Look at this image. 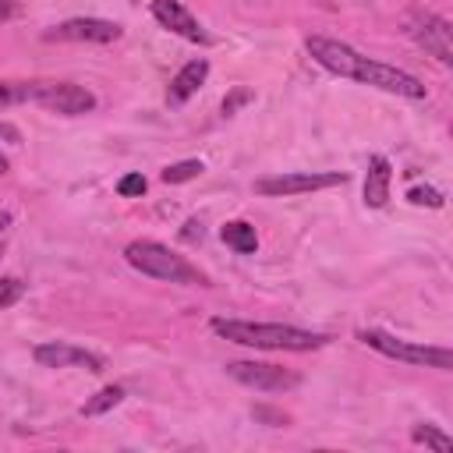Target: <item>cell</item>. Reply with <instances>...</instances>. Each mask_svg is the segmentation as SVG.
<instances>
[{
	"label": "cell",
	"instance_id": "cell-1",
	"mask_svg": "<svg viewBox=\"0 0 453 453\" xmlns=\"http://www.w3.org/2000/svg\"><path fill=\"white\" fill-rule=\"evenodd\" d=\"M212 333L255 350H319L329 343L326 333H311L283 322H248V319H212Z\"/></svg>",
	"mask_w": 453,
	"mask_h": 453
},
{
	"label": "cell",
	"instance_id": "cell-2",
	"mask_svg": "<svg viewBox=\"0 0 453 453\" xmlns=\"http://www.w3.org/2000/svg\"><path fill=\"white\" fill-rule=\"evenodd\" d=\"M127 265H134L138 273L152 276V280H166V283H184V287H209V276L198 273L184 255L170 251L159 241H131L124 248Z\"/></svg>",
	"mask_w": 453,
	"mask_h": 453
},
{
	"label": "cell",
	"instance_id": "cell-3",
	"mask_svg": "<svg viewBox=\"0 0 453 453\" xmlns=\"http://www.w3.org/2000/svg\"><path fill=\"white\" fill-rule=\"evenodd\" d=\"M357 340L393 361H403V365H425V368H439V372H449L453 368V354L446 347H428V343H414V340H400L386 329H361Z\"/></svg>",
	"mask_w": 453,
	"mask_h": 453
},
{
	"label": "cell",
	"instance_id": "cell-4",
	"mask_svg": "<svg viewBox=\"0 0 453 453\" xmlns=\"http://www.w3.org/2000/svg\"><path fill=\"white\" fill-rule=\"evenodd\" d=\"M18 88H21V99L39 103L42 110H53V113H64V117H81V113L96 110V96L85 85H74V81H28V85H18Z\"/></svg>",
	"mask_w": 453,
	"mask_h": 453
},
{
	"label": "cell",
	"instance_id": "cell-5",
	"mask_svg": "<svg viewBox=\"0 0 453 453\" xmlns=\"http://www.w3.org/2000/svg\"><path fill=\"white\" fill-rule=\"evenodd\" d=\"M304 50L311 53V60H315L319 67H326V71H333V74H340V78H354V81L365 78V67H368V60H372V57H361L354 46L336 42V39H326V35H308Z\"/></svg>",
	"mask_w": 453,
	"mask_h": 453
},
{
	"label": "cell",
	"instance_id": "cell-6",
	"mask_svg": "<svg viewBox=\"0 0 453 453\" xmlns=\"http://www.w3.org/2000/svg\"><path fill=\"white\" fill-rule=\"evenodd\" d=\"M226 375L237 379L241 386H251L262 393H283V389H294L301 382L297 372H290L283 365H269V361H230Z\"/></svg>",
	"mask_w": 453,
	"mask_h": 453
},
{
	"label": "cell",
	"instance_id": "cell-7",
	"mask_svg": "<svg viewBox=\"0 0 453 453\" xmlns=\"http://www.w3.org/2000/svg\"><path fill=\"white\" fill-rule=\"evenodd\" d=\"M407 35L418 42V46H425L442 67H449L453 64V28H449V21L446 18H439V14H411L407 18Z\"/></svg>",
	"mask_w": 453,
	"mask_h": 453
},
{
	"label": "cell",
	"instance_id": "cell-8",
	"mask_svg": "<svg viewBox=\"0 0 453 453\" xmlns=\"http://www.w3.org/2000/svg\"><path fill=\"white\" fill-rule=\"evenodd\" d=\"M343 180H347L343 173H276V177H258L255 191L269 195V198H283V195H304V191L336 188Z\"/></svg>",
	"mask_w": 453,
	"mask_h": 453
},
{
	"label": "cell",
	"instance_id": "cell-9",
	"mask_svg": "<svg viewBox=\"0 0 453 453\" xmlns=\"http://www.w3.org/2000/svg\"><path fill=\"white\" fill-rule=\"evenodd\" d=\"M50 42H113L120 39V25L106 18H71L46 32Z\"/></svg>",
	"mask_w": 453,
	"mask_h": 453
},
{
	"label": "cell",
	"instance_id": "cell-10",
	"mask_svg": "<svg viewBox=\"0 0 453 453\" xmlns=\"http://www.w3.org/2000/svg\"><path fill=\"white\" fill-rule=\"evenodd\" d=\"M152 18H156L163 28L177 32L180 39H188V42H198V46H209V42H212V35L198 25V18H195L184 4H177V0H152Z\"/></svg>",
	"mask_w": 453,
	"mask_h": 453
},
{
	"label": "cell",
	"instance_id": "cell-11",
	"mask_svg": "<svg viewBox=\"0 0 453 453\" xmlns=\"http://www.w3.org/2000/svg\"><path fill=\"white\" fill-rule=\"evenodd\" d=\"M32 357L42 368H85V372H103V357H96L85 347L74 343H39L32 350Z\"/></svg>",
	"mask_w": 453,
	"mask_h": 453
},
{
	"label": "cell",
	"instance_id": "cell-12",
	"mask_svg": "<svg viewBox=\"0 0 453 453\" xmlns=\"http://www.w3.org/2000/svg\"><path fill=\"white\" fill-rule=\"evenodd\" d=\"M205 74H209V60H188L177 74H173V81H170V88H166V103L170 106H180V103H188L195 92H198V85L205 81Z\"/></svg>",
	"mask_w": 453,
	"mask_h": 453
},
{
	"label": "cell",
	"instance_id": "cell-13",
	"mask_svg": "<svg viewBox=\"0 0 453 453\" xmlns=\"http://www.w3.org/2000/svg\"><path fill=\"white\" fill-rule=\"evenodd\" d=\"M389 180H393L389 159L386 156H372L368 159V177H365V205L368 209H382L389 202Z\"/></svg>",
	"mask_w": 453,
	"mask_h": 453
},
{
	"label": "cell",
	"instance_id": "cell-14",
	"mask_svg": "<svg viewBox=\"0 0 453 453\" xmlns=\"http://www.w3.org/2000/svg\"><path fill=\"white\" fill-rule=\"evenodd\" d=\"M219 237H223L234 251H241V255H251V251L258 248V234H255V226H251V223H244V219L226 223V226L219 230Z\"/></svg>",
	"mask_w": 453,
	"mask_h": 453
},
{
	"label": "cell",
	"instance_id": "cell-15",
	"mask_svg": "<svg viewBox=\"0 0 453 453\" xmlns=\"http://www.w3.org/2000/svg\"><path fill=\"white\" fill-rule=\"evenodd\" d=\"M120 400H124V389H120V386H103L92 400H85V403H81V414H85V418L106 414V411H110V407H117Z\"/></svg>",
	"mask_w": 453,
	"mask_h": 453
},
{
	"label": "cell",
	"instance_id": "cell-16",
	"mask_svg": "<svg viewBox=\"0 0 453 453\" xmlns=\"http://www.w3.org/2000/svg\"><path fill=\"white\" fill-rule=\"evenodd\" d=\"M202 170H205L202 159H180V163H170L159 177H163V184H184V180H195Z\"/></svg>",
	"mask_w": 453,
	"mask_h": 453
},
{
	"label": "cell",
	"instance_id": "cell-17",
	"mask_svg": "<svg viewBox=\"0 0 453 453\" xmlns=\"http://www.w3.org/2000/svg\"><path fill=\"white\" fill-rule=\"evenodd\" d=\"M414 442H425V446H432L435 453H453V439L449 435H442L435 425H414Z\"/></svg>",
	"mask_w": 453,
	"mask_h": 453
},
{
	"label": "cell",
	"instance_id": "cell-18",
	"mask_svg": "<svg viewBox=\"0 0 453 453\" xmlns=\"http://www.w3.org/2000/svg\"><path fill=\"white\" fill-rule=\"evenodd\" d=\"M21 294H25V283H21L18 276H0V311L11 308Z\"/></svg>",
	"mask_w": 453,
	"mask_h": 453
},
{
	"label": "cell",
	"instance_id": "cell-19",
	"mask_svg": "<svg viewBox=\"0 0 453 453\" xmlns=\"http://www.w3.org/2000/svg\"><path fill=\"white\" fill-rule=\"evenodd\" d=\"M145 188H149V180H145L142 173H124V177L117 180V191H120L124 198H138V195H145Z\"/></svg>",
	"mask_w": 453,
	"mask_h": 453
},
{
	"label": "cell",
	"instance_id": "cell-20",
	"mask_svg": "<svg viewBox=\"0 0 453 453\" xmlns=\"http://www.w3.org/2000/svg\"><path fill=\"white\" fill-rule=\"evenodd\" d=\"M407 202H414V205H428V209H439V205H442V195H439L435 188H411V191H407Z\"/></svg>",
	"mask_w": 453,
	"mask_h": 453
},
{
	"label": "cell",
	"instance_id": "cell-21",
	"mask_svg": "<svg viewBox=\"0 0 453 453\" xmlns=\"http://www.w3.org/2000/svg\"><path fill=\"white\" fill-rule=\"evenodd\" d=\"M248 99H251V88H237L230 99H223V117H230V113H234L241 103H248Z\"/></svg>",
	"mask_w": 453,
	"mask_h": 453
},
{
	"label": "cell",
	"instance_id": "cell-22",
	"mask_svg": "<svg viewBox=\"0 0 453 453\" xmlns=\"http://www.w3.org/2000/svg\"><path fill=\"white\" fill-rule=\"evenodd\" d=\"M11 103H21V88L14 81H0V106H11Z\"/></svg>",
	"mask_w": 453,
	"mask_h": 453
},
{
	"label": "cell",
	"instance_id": "cell-23",
	"mask_svg": "<svg viewBox=\"0 0 453 453\" xmlns=\"http://www.w3.org/2000/svg\"><path fill=\"white\" fill-rule=\"evenodd\" d=\"M255 418H258V421H269V425H287V414L269 411V407H255Z\"/></svg>",
	"mask_w": 453,
	"mask_h": 453
},
{
	"label": "cell",
	"instance_id": "cell-24",
	"mask_svg": "<svg viewBox=\"0 0 453 453\" xmlns=\"http://www.w3.org/2000/svg\"><path fill=\"white\" fill-rule=\"evenodd\" d=\"M184 241H202V223H198V219H191V223H188Z\"/></svg>",
	"mask_w": 453,
	"mask_h": 453
},
{
	"label": "cell",
	"instance_id": "cell-25",
	"mask_svg": "<svg viewBox=\"0 0 453 453\" xmlns=\"http://www.w3.org/2000/svg\"><path fill=\"white\" fill-rule=\"evenodd\" d=\"M18 14V7L11 4V0H0V21H7V18H14Z\"/></svg>",
	"mask_w": 453,
	"mask_h": 453
},
{
	"label": "cell",
	"instance_id": "cell-26",
	"mask_svg": "<svg viewBox=\"0 0 453 453\" xmlns=\"http://www.w3.org/2000/svg\"><path fill=\"white\" fill-rule=\"evenodd\" d=\"M7 226H11V212H7V209H0V234H4Z\"/></svg>",
	"mask_w": 453,
	"mask_h": 453
},
{
	"label": "cell",
	"instance_id": "cell-27",
	"mask_svg": "<svg viewBox=\"0 0 453 453\" xmlns=\"http://www.w3.org/2000/svg\"><path fill=\"white\" fill-rule=\"evenodd\" d=\"M7 170H11V163H7V156L0 152V173H7Z\"/></svg>",
	"mask_w": 453,
	"mask_h": 453
}]
</instances>
